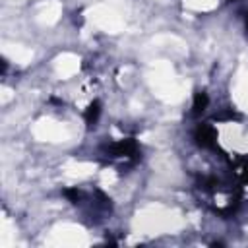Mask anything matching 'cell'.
I'll return each mask as SVG.
<instances>
[{
	"instance_id": "cell-1",
	"label": "cell",
	"mask_w": 248,
	"mask_h": 248,
	"mask_svg": "<svg viewBox=\"0 0 248 248\" xmlns=\"http://www.w3.org/2000/svg\"><path fill=\"white\" fill-rule=\"evenodd\" d=\"M107 155L112 159H122V161H134L138 157V143L136 140H120L110 145H107Z\"/></svg>"
},
{
	"instance_id": "cell-2",
	"label": "cell",
	"mask_w": 248,
	"mask_h": 248,
	"mask_svg": "<svg viewBox=\"0 0 248 248\" xmlns=\"http://www.w3.org/2000/svg\"><path fill=\"white\" fill-rule=\"evenodd\" d=\"M194 140L203 149H217V132L211 124H198L194 130Z\"/></svg>"
},
{
	"instance_id": "cell-3",
	"label": "cell",
	"mask_w": 248,
	"mask_h": 248,
	"mask_svg": "<svg viewBox=\"0 0 248 248\" xmlns=\"http://www.w3.org/2000/svg\"><path fill=\"white\" fill-rule=\"evenodd\" d=\"M207 105H209V97H207L203 91L196 93V95H194V105H192V114H194V116H200V114L207 108Z\"/></svg>"
},
{
	"instance_id": "cell-4",
	"label": "cell",
	"mask_w": 248,
	"mask_h": 248,
	"mask_svg": "<svg viewBox=\"0 0 248 248\" xmlns=\"http://www.w3.org/2000/svg\"><path fill=\"white\" fill-rule=\"evenodd\" d=\"M99 114H101V105H99V101H93V103L87 107V110H85V122H87L89 126H95Z\"/></svg>"
},
{
	"instance_id": "cell-5",
	"label": "cell",
	"mask_w": 248,
	"mask_h": 248,
	"mask_svg": "<svg viewBox=\"0 0 248 248\" xmlns=\"http://www.w3.org/2000/svg\"><path fill=\"white\" fill-rule=\"evenodd\" d=\"M64 196H66L72 203H79V202L83 200L85 194H83L79 188H66V190H64Z\"/></svg>"
},
{
	"instance_id": "cell-6",
	"label": "cell",
	"mask_w": 248,
	"mask_h": 248,
	"mask_svg": "<svg viewBox=\"0 0 248 248\" xmlns=\"http://www.w3.org/2000/svg\"><path fill=\"white\" fill-rule=\"evenodd\" d=\"M244 176H246V180H248V167L244 169Z\"/></svg>"
},
{
	"instance_id": "cell-7",
	"label": "cell",
	"mask_w": 248,
	"mask_h": 248,
	"mask_svg": "<svg viewBox=\"0 0 248 248\" xmlns=\"http://www.w3.org/2000/svg\"><path fill=\"white\" fill-rule=\"evenodd\" d=\"M246 31H248V14H246Z\"/></svg>"
}]
</instances>
